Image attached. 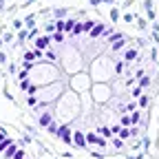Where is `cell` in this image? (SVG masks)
I'll return each instance as SVG.
<instances>
[{
	"instance_id": "ac0fdd59",
	"label": "cell",
	"mask_w": 159,
	"mask_h": 159,
	"mask_svg": "<svg viewBox=\"0 0 159 159\" xmlns=\"http://www.w3.org/2000/svg\"><path fill=\"white\" fill-rule=\"evenodd\" d=\"M29 86H31L29 80H20V89H22V91H29Z\"/></svg>"
},
{
	"instance_id": "ba28073f",
	"label": "cell",
	"mask_w": 159,
	"mask_h": 159,
	"mask_svg": "<svg viewBox=\"0 0 159 159\" xmlns=\"http://www.w3.org/2000/svg\"><path fill=\"white\" fill-rule=\"evenodd\" d=\"M49 124H51V115L42 113V115H40V126H49Z\"/></svg>"
},
{
	"instance_id": "8992f818",
	"label": "cell",
	"mask_w": 159,
	"mask_h": 159,
	"mask_svg": "<svg viewBox=\"0 0 159 159\" xmlns=\"http://www.w3.org/2000/svg\"><path fill=\"white\" fill-rule=\"evenodd\" d=\"M73 144H75V146H80V148H82V146L86 144V137H84L82 133H73Z\"/></svg>"
},
{
	"instance_id": "7402d4cb",
	"label": "cell",
	"mask_w": 159,
	"mask_h": 159,
	"mask_svg": "<svg viewBox=\"0 0 159 159\" xmlns=\"http://www.w3.org/2000/svg\"><path fill=\"white\" fill-rule=\"evenodd\" d=\"M111 20H115V22L119 20V11L117 9H111Z\"/></svg>"
},
{
	"instance_id": "44dd1931",
	"label": "cell",
	"mask_w": 159,
	"mask_h": 159,
	"mask_svg": "<svg viewBox=\"0 0 159 159\" xmlns=\"http://www.w3.org/2000/svg\"><path fill=\"white\" fill-rule=\"evenodd\" d=\"M11 159H25V150H16Z\"/></svg>"
},
{
	"instance_id": "603a6c76",
	"label": "cell",
	"mask_w": 159,
	"mask_h": 159,
	"mask_svg": "<svg viewBox=\"0 0 159 159\" xmlns=\"http://www.w3.org/2000/svg\"><path fill=\"white\" fill-rule=\"evenodd\" d=\"M27 35H29V31H20V33H18V40H20V42H25Z\"/></svg>"
},
{
	"instance_id": "6da1fadb",
	"label": "cell",
	"mask_w": 159,
	"mask_h": 159,
	"mask_svg": "<svg viewBox=\"0 0 159 159\" xmlns=\"http://www.w3.org/2000/svg\"><path fill=\"white\" fill-rule=\"evenodd\" d=\"M73 27H75V20H73V18H69V20H57V22H55V29H57L60 33H69V31H73Z\"/></svg>"
},
{
	"instance_id": "2e32d148",
	"label": "cell",
	"mask_w": 159,
	"mask_h": 159,
	"mask_svg": "<svg viewBox=\"0 0 159 159\" xmlns=\"http://www.w3.org/2000/svg\"><path fill=\"white\" fill-rule=\"evenodd\" d=\"M53 42H57V44H60V42H64V33H60V31L53 33Z\"/></svg>"
},
{
	"instance_id": "d4e9b609",
	"label": "cell",
	"mask_w": 159,
	"mask_h": 159,
	"mask_svg": "<svg viewBox=\"0 0 159 159\" xmlns=\"http://www.w3.org/2000/svg\"><path fill=\"white\" fill-rule=\"evenodd\" d=\"M139 95H142V86H135L133 89V97H139Z\"/></svg>"
},
{
	"instance_id": "7a4b0ae2",
	"label": "cell",
	"mask_w": 159,
	"mask_h": 159,
	"mask_svg": "<svg viewBox=\"0 0 159 159\" xmlns=\"http://www.w3.org/2000/svg\"><path fill=\"white\" fill-rule=\"evenodd\" d=\"M55 135L62 139V142H66V144H69V142H73V133H71V128H69V126H60Z\"/></svg>"
},
{
	"instance_id": "52a82bcc",
	"label": "cell",
	"mask_w": 159,
	"mask_h": 159,
	"mask_svg": "<svg viewBox=\"0 0 159 159\" xmlns=\"http://www.w3.org/2000/svg\"><path fill=\"white\" fill-rule=\"evenodd\" d=\"M124 44H126V40H124V38H117V40H113V42H111V47H113L115 53H117V51H122Z\"/></svg>"
},
{
	"instance_id": "30bf717a",
	"label": "cell",
	"mask_w": 159,
	"mask_h": 159,
	"mask_svg": "<svg viewBox=\"0 0 159 159\" xmlns=\"http://www.w3.org/2000/svg\"><path fill=\"white\" fill-rule=\"evenodd\" d=\"M117 135H119V139H126V137H130V128L128 126H122Z\"/></svg>"
},
{
	"instance_id": "4316f807",
	"label": "cell",
	"mask_w": 159,
	"mask_h": 159,
	"mask_svg": "<svg viewBox=\"0 0 159 159\" xmlns=\"http://www.w3.org/2000/svg\"><path fill=\"white\" fill-rule=\"evenodd\" d=\"M128 124H130V117L124 115V117H122V126H128Z\"/></svg>"
},
{
	"instance_id": "f1b7e54d",
	"label": "cell",
	"mask_w": 159,
	"mask_h": 159,
	"mask_svg": "<svg viewBox=\"0 0 159 159\" xmlns=\"http://www.w3.org/2000/svg\"><path fill=\"white\" fill-rule=\"evenodd\" d=\"M5 62H7V53L0 51V64H5Z\"/></svg>"
},
{
	"instance_id": "83f0119b",
	"label": "cell",
	"mask_w": 159,
	"mask_h": 159,
	"mask_svg": "<svg viewBox=\"0 0 159 159\" xmlns=\"http://www.w3.org/2000/svg\"><path fill=\"white\" fill-rule=\"evenodd\" d=\"M44 55H47V57H49V60H51V62H55V53H53V51H47V53H44Z\"/></svg>"
},
{
	"instance_id": "4fadbf2b",
	"label": "cell",
	"mask_w": 159,
	"mask_h": 159,
	"mask_svg": "<svg viewBox=\"0 0 159 159\" xmlns=\"http://www.w3.org/2000/svg\"><path fill=\"white\" fill-rule=\"evenodd\" d=\"M25 62H35V51H27L25 53Z\"/></svg>"
},
{
	"instance_id": "f546056e",
	"label": "cell",
	"mask_w": 159,
	"mask_h": 159,
	"mask_svg": "<svg viewBox=\"0 0 159 159\" xmlns=\"http://www.w3.org/2000/svg\"><path fill=\"white\" fill-rule=\"evenodd\" d=\"M53 29H55V25H47V27H44L47 33H53Z\"/></svg>"
},
{
	"instance_id": "3957f363",
	"label": "cell",
	"mask_w": 159,
	"mask_h": 159,
	"mask_svg": "<svg viewBox=\"0 0 159 159\" xmlns=\"http://www.w3.org/2000/svg\"><path fill=\"white\" fill-rule=\"evenodd\" d=\"M49 44H51V38H49V35H40V38L35 40V49H38V51H47Z\"/></svg>"
},
{
	"instance_id": "cb8c5ba5",
	"label": "cell",
	"mask_w": 159,
	"mask_h": 159,
	"mask_svg": "<svg viewBox=\"0 0 159 159\" xmlns=\"http://www.w3.org/2000/svg\"><path fill=\"white\" fill-rule=\"evenodd\" d=\"M47 128H49V133H51V135H55V133H57V126H55V124H53V122H51V124H49V126H47Z\"/></svg>"
},
{
	"instance_id": "5bb4252c",
	"label": "cell",
	"mask_w": 159,
	"mask_h": 159,
	"mask_svg": "<svg viewBox=\"0 0 159 159\" xmlns=\"http://www.w3.org/2000/svg\"><path fill=\"white\" fill-rule=\"evenodd\" d=\"M55 18L57 20H64L66 18V9H55Z\"/></svg>"
},
{
	"instance_id": "7c38bea8",
	"label": "cell",
	"mask_w": 159,
	"mask_h": 159,
	"mask_svg": "<svg viewBox=\"0 0 159 159\" xmlns=\"http://www.w3.org/2000/svg\"><path fill=\"white\" fill-rule=\"evenodd\" d=\"M128 117H130V124H135V126H137V124H139V122H142V115H139V113H137V111H135V113H133V115H128Z\"/></svg>"
},
{
	"instance_id": "9a60e30c",
	"label": "cell",
	"mask_w": 159,
	"mask_h": 159,
	"mask_svg": "<svg viewBox=\"0 0 159 159\" xmlns=\"http://www.w3.org/2000/svg\"><path fill=\"white\" fill-rule=\"evenodd\" d=\"M148 104H150L148 95H139V106H148Z\"/></svg>"
},
{
	"instance_id": "9c48e42d",
	"label": "cell",
	"mask_w": 159,
	"mask_h": 159,
	"mask_svg": "<svg viewBox=\"0 0 159 159\" xmlns=\"http://www.w3.org/2000/svg\"><path fill=\"white\" fill-rule=\"evenodd\" d=\"M137 57V49H128L126 53H124V60H126V62H130V60H135Z\"/></svg>"
},
{
	"instance_id": "e0dca14e",
	"label": "cell",
	"mask_w": 159,
	"mask_h": 159,
	"mask_svg": "<svg viewBox=\"0 0 159 159\" xmlns=\"http://www.w3.org/2000/svg\"><path fill=\"white\" fill-rule=\"evenodd\" d=\"M99 135H102V137H111L113 133H111V128H106V126H102V128H99Z\"/></svg>"
},
{
	"instance_id": "5b68a950",
	"label": "cell",
	"mask_w": 159,
	"mask_h": 159,
	"mask_svg": "<svg viewBox=\"0 0 159 159\" xmlns=\"http://www.w3.org/2000/svg\"><path fill=\"white\" fill-rule=\"evenodd\" d=\"M84 137H86V142H89V144H97V146H104V139H102V137H97L95 133H89V135H84Z\"/></svg>"
},
{
	"instance_id": "484cf974",
	"label": "cell",
	"mask_w": 159,
	"mask_h": 159,
	"mask_svg": "<svg viewBox=\"0 0 159 159\" xmlns=\"http://www.w3.org/2000/svg\"><path fill=\"white\" fill-rule=\"evenodd\" d=\"M11 27H13V29H20V27H22V20H13Z\"/></svg>"
},
{
	"instance_id": "8fae6325",
	"label": "cell",
	"mask_w": 159,
	"mask_h": 159,
	"mask_svg": "<svg viewBox=\"0 0 159 159\" xmlns=\"http://www.w3.org/2000/svg\"><path fill=\"white\" fill-rule=\"evenodd\" d=\"M139 86H142V89H148V86H150V77H148V75H142V77H139Z\"/></svg>"
},
{
	"instance_id": "d6986e66",
	"label": "cell",
	"mask_w": 159,
	"mask_h": 159,
	"mask_svg": "<svg viewBox=\"0 0 159 159\" xmlns=\"http://www.w3.org/2000/svg\"><path fill=\"white\" fill-rule=\"evenodd\" d=\"M122 71H124V62H117L113 66V73H122Z\"/></svg>"
},
{
	"instance_id": "277c9868",
	"label": "cell",
	"mask_w": 159,
	"mask_h": 159,
	"mask_svg": "<svg viewBox=\"0 0 159 159\" xmlns=\"http://www.w3.org/2000/svg\"><path fill=\"white\" fill-rule=\"evenodd\" d=\"M104 27H106V25L95 22V25H93V29L89 31V35H91V38H99V35H102V31H104Z\"/></svg>"
},
{
	"instance_id": "ffe728a7",
	"label": "cell",
	"mask_w": 159,
	"mask_h": 159,
	"mask_svg": "<svg viewBox=\"0 0 159 159\" xmlns=\"http://www.w3.org/2000/svg\"><path fill=\"white\" fill-rule=\"evenodd\" d=\"M27 104H29V106H35V104H38V99H35V95H29V97H27Z\"/></svg>"
}]
</instances>
